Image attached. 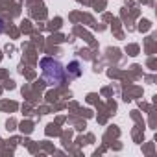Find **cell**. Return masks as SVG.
I'll list each match as a JSON object with an SVG mask.
<instances>
[{
	"mask_svg": "<svg viewBox=\"0 0 157 157\" xmlns=\"http://www.w3.org/2000/svg\"><path fill=\"white\" fill-rule=\"evenodd\" d=\"M82 76V68H80V61H72L68 65V78H80Z\"/></svg>",
	"mask_w": 157,
	"mask_h": 157,
	"instance_id": "cell-2",
	"label": "cell"
},
{
	"mask_svg": "<svg viewBox=\"0 0 157 157\" xmlns=\"http://www.w3.org/2000/svg\"><path fill=\"white\" fill-rule=\"evenodd\" d=\"M41 70H43V78L46 80V83L52 87H57L65 82V68L57 59L43 57L41 59Z\"/></svg>",
	"mask_w": 157,
	"mask_h": 157,
	"instance_id": "cell-1",
	"label": "cell"
},
{
	"mask_svg": "<svg viewBox=\"0 0 157 157\" xmlns=\"http://www.w3.org/2000/svg\"><path fill=\"white\" fill-rule=\"evenodd\" d=\"M2 32H4V21L0 19V33H2Z\"/></svg>",
	"mask_w": 157,
	"mask_h": 157,
	"instance_id": "cell-3",
	"label": "cell"
}]
</instances>
